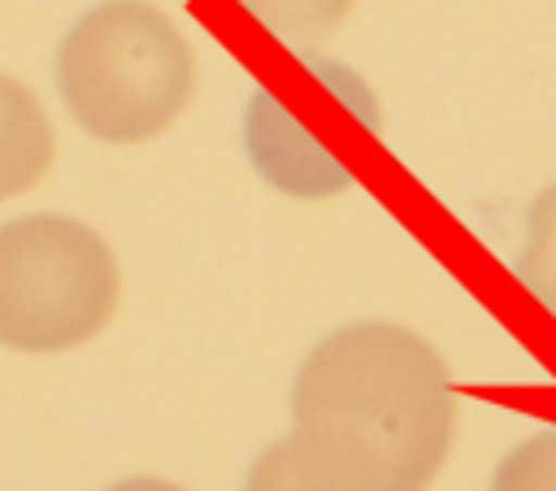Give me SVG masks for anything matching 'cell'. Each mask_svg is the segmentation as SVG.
I'll list each match as a JSON object with an SVG mask.
<instances>
[{
    "label": "cell",
    "instance_id": "cell-1",
    "mask_svg": "<svg viewBox=\"0 0 556 491\" xmlns=\"http://www.w3.org/2000/svg\"><path fill=\"white\" fill-rule=\"evenodd\" d=\"M452 430L443 356L408 326L356 322L304 356L282 448L300 491H426Z\"/></svg>",
    "mask_w": 556,
    "mask_h": 491
},
{
    "label": "cell",
    "instance_id": "cell-2",
    "mask_svg": "<svg viewBox=\"0 0 556 491\" xmlns=\"http://www.w3.org/2000/svg\"><path fill=\"white\" fill-rule=\"evenodd\" d=\"M56 78L70 117L104 143H143L174 126L195 87L178 26L143 0H109L74 22Z\"/></svg>",
    "mask_w": 556,
    "mask_h": 491
},
{
    "label": "cell",
    "instance_id": "cell-3",
    "mask_svg": "<svg viewBox=\"0 0 556 491\" xmlns=\"http://www.w3.org/2000/svg\"><path fill=\"white\" fill-rule=\"evenodd\" d=\"M122 274L113 248L83 222L30 213L0 226V343L17 352H70L117 313Z\"/></svg>",
    "mask_w": 556,
    "mask_h": 491
},
{
    "label": "cell",
    "instance_id": "cell-4",
    "mask_svg": "<svg viewBox=\"0 0 556 491\" xmlns=\"http://www.w3.org/2000/svg\"><path fill=\"white\" fill-rule=\"evenodd\" d=\"M56 139L43 104L17 78L0 74V200H13L43 182L52 169Z\"/></svg>",
    "mask_w": 556,
    "mask_h": 491
},
{
    "label": "cell",
    "instance_id": "cell-5",
    "mask_svg": "<svg viewBox=\"0 0 556 491\" xmlns=\"http://www.w3.org/2000/svg\"><path fill=\"white\" fill-rule=\"evenodd\" d=\"M239 4L278 39L295 48H317L352 13L356 0H239Z\"/></svg>",
    "mask_w": 556,
    "mask_h": 491
},
{
    "label": "cell",
    "instance_id": "cell-6",
    "mask_svg": "<svg viewBox=\"0 0 556 491\" xmlns=\"http://www.w3.org/2000/svg\"><path fill=\"white\" fill-rule=\"evenodd\" d=\"M517 278L543 309L556 313V187H547L526 213V248L517 256Z\"/></svg>",
    "mask_w": 556,
    "mask_h": 491
},
{
    "label": "cell",
    "instance_id": "cell-7",
    "mask_svg": "<svg viewBox=\"0 0 556 491\" xmlns=\"http://www.w3.org/2000/svg\"><path fill=\"white\" fill-rule=\"evenodd\" d=\"M491 491H556V430H539L517 443L500 461Z\"/></svg>",
    "mask_w": 556,
    "mask_h": 491
},
{
    "label": "cell",
    "instance_id": "cell-8",
    "mask_svg": "<svg viewBox=\"0 0 556 491\" xmlns=\"http://www.w3.org/2000/svg\"><path fill=\"white\" fill-rule=\"evenodd\" d=\"M243 491H300L295 478H291V465H287V448L274 443L256 456V465L248 469V482Z\"/></svg>",
    "mask_w": 556,
    "mask_h": 491
},
{
    "label": "cell",
    "instance_id": "cell-9",
    "mask_svg": "<svg viewBox=\"0 0 556 491\" xmlns=\"http://www.w3.org/2000/svg\"><path fill=\"white\" fill-rule=\"evenodd\" d=\"M109 491H187V487H174L165 478H126V482H117Z\"/></svg>",
    "mask_w": 556,
    "mask_h": 491
}]
</instances>
